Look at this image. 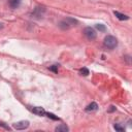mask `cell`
<instances>
[{"label": "cell", "mask_w": 132, "mask_h": 132, "mask_svg": "<svg viewBox=\"0 0 132 132\" xmlns=\"http://www.w3.org/2000/svg\"><path fill=\"white\" fill-rule=\"evenodd\" d=\"M103 44L105 47L109 48V50H112L117 45H118V40L114 36L112 35H107L105 38H104V41H103Z\"/></svg>", "instance_id": "obj_1"}, {"label": "cell", "mask_w": 132, "mask_h": 132, "mask_svg": "<svg viewBox=\"0 0 132 132\" xmlns=\"http://www.w3.org/2000/svg\"><path fill=\"white\" fill-rule=\"evenodd\" d=\"M77 24V21L74 20V19H71V18H66L65 20L61 21L60 24H59V27L63 30H66V29H69L70 27L72 26H75Z\"/></svg>", "instance_id": "obj_2"}, {"label": "cell", "mask_w": 132, "mask_h": 132, "mask_svg": "<svg viewBox=\"0 0 132 132\" xmlns=\"http://www.w3.org/2000/svg\"><path fill=\"white\" fill-rule=\"evenodd\" d=\"M84 35L89 39V40H94L96 38V32L93 28L91 27H86L84 29Z\"/></svg>", "instance_id": "obj_3"}, {"label": "cell", "mask_w": 132, "mask_h": 132, "mask_svg": "<svg viewBox=\"0 0 132 132\" xmlns=\"http://www.w3.org/2000/svg\"><path fill=\"white\" fill-rule=\"evenodd\" d=\"M29 125H30L29 121H25L24 120V121H19L16 123H14L12 126L16 130H25V129H27L29 127Z\"/></svg>", "instance_id": "obj_4"}, {"label": "cell", "mask_w": 132, "mask_h": 132, "mask_svg": "<svg viewBox=\"0 0 132 132\" xmlns=\"http://www.w3.org/2000/svg\"><path fill=\"white\" fill-rule=\"evenodd\" d=\"M32 111H33V113H35V114H37V116H40V117H42V116L46 114V112H45L44 108H43V107H40V106L33 107V108H32Z\"/></svg>", "instance_id": "obj_5"}, {"label": "cell", "mask_w": 132, "mask_h": 132, "mask_svg": "<svg viewBox=\"0 0 132 132\" xmlns=\"http://www.w3.org/2000/svg\"><path fill=\"white\" fill-rule=\"evenodd\" d=\"M98 109V104L96 103V102H92V103H90L87 107H86V111L87 112H93V111H96Z\"/></svg>", "instance_id": "obj_6"}, {"label": "cell", "mask_w": 132, "mask_h": 132, "mask_svg": "<svg viewBox=\"0 0 132 132\" xmlns=\"http://www.w3.org/2000/svg\"><path fill=\"white\" fill-rule=\"evenodd\" d=\"M113 14H114L120 21H127V20H129V16H128V15L123 14V13H121V12H119V11H113Z\"/></svg>", "instance_id": "obj_7"}, {"label": "cell", "mask_w": 132, "mask_h": 132, "mask_svg": "<svg viewBox=\"0 0 132 132\" xmlns=\"http://www.w3.org/2000/svg\"><path fill=\"white\" fill-rule=\"evenodd\" d=\"M56 132H68L69 131V128L66 126V125H64V124H61V125H59L58 127H56Z\"/></svg>", "instance_id": "obj_8"}, {"label": "cell", "mask_w": 132, "mask_h": 132, "mask_svg": "<svg viewBox=\"0 0 132 132\" xmlns=\"http://www.w3.org/2000/svg\"><path fill=\"white\" fill-rule=\"evenodd\" d=\"M43 12H44V8H43V7H36L35 10H34V12H33V14H34V15L37 14L38 16H41Z\"/></svg>", "instance_id": "obj_9"}, {"label": "cell", "mask_w": 132, "mask_h": 132, "mask_svg": "<svg viewBox=\"0 0 132 132\" xmlns=\"http://www.w3.org/2000/svg\"><path fill=\"white\" fill-rule=\"evenodd\" d=\"M20 2H21V0H10L9 1V4H10L11 7L15 8V7H18L20 5Z\"/></svg>", "instance_id": "obj_10"}, {"label": "cell", "mask_w": 132, "mask_h": 132, "mask_svg": "<svg viewBox=\"0 0 132 132\" xmlns=\"http://www.w3.org/2000/svg\"><path fill=\"white\" fill-rule=\"evenodd\" d=\"M95 27H96L97 30H99V31H101V32H105V31H106V27H105L103 24H97Z\"/></svg>", "instance_id": "obj_11"}, {"label": "cell", "mask_w": 132, "mask_h": 132, "mask_svg": "<svg viewBox=\"0 0 132 132\" xmlns=\"http://www.w3.org/2000/svg\"><path fill=\"white\" fill-rule=\"evenodd\" d=\"M79 74H80V75L86 76V75H88V74H89V70H88L87 68H81V69L79 70Z\"/></svg>", "instance_id": "obj_12"}, {"label": "cell", "mask_w": 132, "mask_h": 132, "mask_svg": "<svg viewBox=\"0 0 132 132\" xmlns=\"http://www.w3.org/2000/svg\"><path fill=\"white\" fill-rule=\"evenodd\" d=\"M113 128L117 130V131H119V132H123L125 129H124V127H122V126H120L119 124H114L113 125Z\"/></svg>", "instance_id": "obj_13"}, {"label": "cell", "mask_w": 132, "mask_h": 132, "mask_svg": "<svg viewBox=\"0 0 132 132\" xmlns=\"http://www.w3.org/2000/svg\"><path fill=\"white\" fill-rule=\"evenodd\" d=\"M46 116H47L48 118H51L52 120H55V121H59V120H60L58 117H56L54 113H51V112H47V113H46Z\"/></svg>", "instance_id": "obj_14"}, {"label": "cell", "mask_w": 132, "mask_h": 132, "mask_svg": "<svg viewBox=\"0 0 132 132\" xmlns=\"http://www.w3.org/2000/svg\"><path fill=\"white\" fill-rule=\"evenodd\" d=\"M50 70L54 71L55 73H58V66H57V65H53V66H50Z\"/></svg>", "instance_id": "obj_15"}, {"label": "cell", "mask_w": 132, "mask_h": 132, "mask_svg": "<svg viewBox=\"0 0 132 132\" xmlns=\"http://www.w3.org/2000/svg\"><path fill=\"white\" fill-rule=\"evenodd\" d=\"M109 107H110V108L108 109V112H111V111H114V110H116V107H114V106L111 105V106H109Z\"/></svg>", "instance_id": "obj_16"}, {"label": "cell", "mask_w": 132, "mask_h": 132, "mask_svg": "<svg viewBox=\"0 0 132 132\" xmlns=\"http://www.w3.org/2000/svg\"><path fill=\"white\" fill-rule=\"evenodd\" d=\"M0 126H3V127H5V128H6V129H9V128H8V127H6V126H5V125H4V124H2V123H0Z\"/></svg>", "instance_id": "obj_17"}, {"label": "cell", "mask_w": 132, "mask_h": 132, "mask_svg": "<svg viewBox=\"0 0 132 132\" xmlns=\"http://www.w3.org/2000/svg\"><path fill=\"white\" fill-rule=\"evenodd\" d=\"M2 27H3V25H2V24H0V29H1Z\"/></svg>", "instance_id": "obj_18"}]
</instances>
